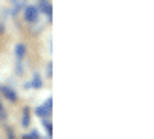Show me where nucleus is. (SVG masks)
<instances>
[{"instance_id":"10","label":"nucleus","mask_w":154,"mask_h":139,"mask_svg":"<svg viewBox=\"0 0 154 139\" xmlns=\"http://www.w3.org/2000/svg\"><path fill=\"white\" fill-rule=\"evenodd\" d=\"M0 119H2L4 122L8 120V113H6V109H4V103L0 102Z\"/></svg>"},{"instance_id":"6","label":"nucleus","mask_w":154,"mask_h":139,"mask_svg":"<svg viewBox=\"0 0 154 139\" xmlns=\"http://www.w3.org/2000/svg\"><path fill=\"white\" fill-rule=\"evenodd\" d=\"M21 124L25 126V128H28V126H30V109H28V107H25V109H23V119H21Z\"/></svg>"},{"instance_id":"8","label":"nucleus","mask_w":154,"mask_h":139,"mask_svg":"<svg viewBox=\"0 0 154 139\" xmlns=\"http://www.w3.org/2000/svg\"><path fill=\"white\" fill-rule=\"evenodd\" d=\"M42 120H43V128H45V132H47V135L51 137V135H53V126H51L49 119H42Z\"/></svg>"},{"instance_id":"5","label":"nucleus","mask_w":154,"mask_h":139,"mask_svg":"<svg viewBox=\"0 0 154 139\" xmlns=\"http://www.w3.org/2000/svg\"><path fill=\"white\" fill-rule=\"evenodd\" d=\"M25 55H26V45H25V43L15 45V57H17V60H21Z\"/></svg>"},{"instance_id":"7","label":"nucleus","mask_w":154,"mask_h":139,"mask_svg":"<svg viewBox=\"0 0 154 139\" xmlns=\"http://www.w3.org/2000/svg\"><path fill=\"white\" fill-rule=\"evenodd\" d=\"M42 85H43V81H42V77H40V75H34V79H32V83H26L25 87H26V88H30V87H34V88H42Z\"/></svg>"},{"instance_id":"9","label":"nucleus","mask_w":154,"mask_h":139,"mask_svg":"<svg viewBox=\"0 0 154 139\" xmlns=\"http://www.w3.org/2000/svg\"><path fill=\"white\" fill-rule=\"evenodd\" d=\"M38 137H40V132H38V130H32L30 134L23 135V139H38Z\"/></svg>"},{"instance_id":"1","label":"nucleus","mask_w":154,"mask_h":139,"mask_svg":"<svg viewBox=\"0 0 154 139\" xmlns=\"http://www.w3.org/2000/svg\"><path fill=\"white\" fill-rule=\"evenodd\" d=\"M51 111H53V98H47V102L36 109V115H38L40 119H49Z\"/></svg>"},{"instance_id":"11","label":"nucleus","mask_w":154,"mask_h":139,"mask_svg":"<svg viewBox=\"0 0 154 139\" xmlns=\"http://www.w3.org/2000/svg\"><path fill=\"white\" fill-rule=\"evenodd\" d=\"M51 73H53V64L49 62V64H47V77H51Z\"/></svg>"},{"instance_id":"4","label":"nucleus","mask_w":154,"mask_h":139,"mask_svg":"<svg viewBox=\"0 0 154 139\" xmlns=\"http://www.w3.org/2000/svg\"><path fill=\"white\" fill-rule=\"evenodd\" d=\"M0 94L4 98H8L10 102H17V92L13 88H10V87H6V85H0Z\"/></svg>"},{"instance_id":"3","label":"nucleus","mask_w":154,"mask_h":139,"mask_svg":"<svg viewBox=\"0 0 154 139\" xmlns=\"http://www.w3.org/2000/svg\"><path fill=\"white\" fill-rule=\"evenodd\" d=\"M38 10L45 13L47 21L53 19V8H51V2H49V0H40V6H38Z\"/></svg>"},{"instance_id":"2","label":"nucleus","mask_w":154,"mask_h":139,"mask_svg":"<svg viewBox=\"0 0 154 139\" xmlns=\"http://www.w3.org/2000/svg\"><path fill=\"white\" fill-rule=\"evenodd\" d=\"M38 15H40L38 6H26V8H25V21L36 23V21H38Z\"/></svg>"}]
</instances>
